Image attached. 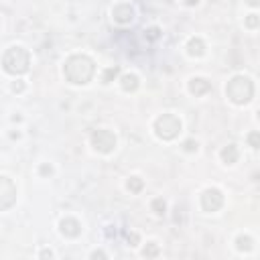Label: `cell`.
I'll return each instance as SVG.
<instances>
[{
	"label": "cell",
	"mask_w": 260,
	"mask_h": 260,
	"mask_svg": "<svg viewBox=\"0 0 260 260\" xmlns=\"http://www.w3.org/2000/svg\"><path fill=\"white\" fill-rule=\"evenodd\" d=\"M222 156L228 161V163H232V161H236V148L234 146H228L224 152H222Z\"/></svg>",
	"instance_id": "obj_1"
}]
</instances>
